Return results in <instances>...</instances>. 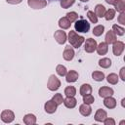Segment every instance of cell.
<instances>
[{
	"instance_id": "1",
	"label": "cell",
	"mask_w": 125,
	"mask_h": 125,
	"mask_svg": "<svg viewBox=\"0 0 125 125\" xmlns=\"http://www.w3.org/2000/svg\"><path fill=\"white\" fill-rule=\"evenodd\" d=\"M67 40L69 42V44L73 47V48H79L85 41V38L81 35H78L76 31L74 30H70L68 32V37H67Z\"/></svg>"
},
{
	"instance_id": "2",
	"label": "cell",
	"mask_w": 125,
	"mask_h": 125,
	"mask_svg": "<svg viewBox=\"0 0 125 125\" xmlns=\"http://www.w3.org/2000/svg\"><path fill=\"white\" fill-rule=\"evenodd\" d=\"M74 28H75V31H78L81 33H87L90 29V23L86 20L80 19V20L75 21Z\"/></svg>"
},
{
	"instance_id": "3",
	"label": "cell",
	"mask_w": 125,
	"mask_h": 125,
	"mask_svg": "<svg viewBox=\"0 0 125 125\" xmlns=\"http://www.w3.org/2000/svg\"><path fill=\"white\" fill-rule=\"evenodd\" d=\"M60 86H61L60 79L55 74L50 75V77L48 79V82H47V88L50 91H57L60 88Z\"/></svg>"
},
{
	"instance_id": "4",
	"label": "cell",
	"mask_w": 125,
	"mask_h": 125,
	"mask_svg": "<svg viewBox=\"0 0 125 125\" xmlns=\"http://www.w3.org/2000/svg\"><path fill=\"white\" fill-rule=\"evenodd\" d=\"M85 44H84V50L86 53H94L96 51V48H97V41L93 38H88L86 39V41H84Z\"/></svg>"
},
{
	"instance_id": "5",
	"label": "cell",
	"mask_w": 125,
	"mask_h": 125,
	"mask_svg": "<svg viewBox=\"0 0 125 125\" xmlns=\"http://www.w3.org/2000/svg\"><path fill=\"white\" fill-rule=\"evenodd\" d=\"M0 117L4 123H11L15 119V113L10 109H5L1 112Z\"/></svg>"
},
{
	"instance_id": "6",
	"label": "cell",
	"mask_w": 125,
	"mask_h": 125,
	"mask_svg": "<svg viewBox=\"0 0 125 125\" xmlns=\"http://www.w3.org/2000/svg\"><path fill=\"white\" fill-rule=\"evenodd\" d=\"M27 5L32 9L39 10L47 6V1L46 0H27Z\"/></svg>"
},
{
	"instance_id": "7",
	"label": "cell",
	"mask_w": 125,
	"mask_h": 125,
	"mask_svg": "<svg viewBox=\"0 0 125 125\" xmlns=\"http://www.w3.org/2000/svg\"><path fill=\"white\" fill-rule=\"evenodd\" d=\"M124 48H125V44L122 42V41H115L113 43V46H112V52H113V55L114 56H120L123 51H124Z\"/></svg>"
},
{
	"instance_id": "8",
	"label": "cell",
	"mask_w": 125,
	"mask_h": 125,
	"mask_svg": "<svg viewBox=\"0 0 125 125\" xmlns=\"http://www.w3.org/2000/svg\"><path fill=\"white\" fill-rule=\"evenodd\" d=\"M74 56H75V52H74L73 48L70 47V45L65 46V48H64V50H63V53H62V58H63V60H65V61H67V62H70V61L73 60Z\"/></svg>"
},
{
	"instance_id": "9",
	"label": "cell",
	"mask_w": 125,
	"mask_h": 125,
	"mask_svg": "<svg viewBox=\"0 0 125 125\" xmlns=\"http://www.w3.org/2000/svg\"><path fill=\"white\" fill-rule=\"evenodd\" d=\"M54 38H55V40H56L59 44L62 45V44H64V43L66 42V40H67V35H66V33H65L64 31H62V30H57V31H55V33H54Z\"/></svg>"
},
{
	"instance_id": "10",
	"label": "cell",
	"mask_w": 125,
	"mask_h": 125,
	"mask_svg": "<svg viewBox=\"0 0 125 125\" xmlns=\"http://www.w3.org/2000/svg\"><path fill=\"white\" fill-rule=\"evenodd\" d=\"M57 107H58V105L55 104V102H54L53 100L47 101V102L45 103V104H44V109H45V111H46L47 113H49V114L55 113L56 110H57Z\"/></svg>"
},
{
	"instance_id": "11",
	"label": "cell",
	"mask_w": 125,
	"mask_h": 125,
	"mask_svg": "<svg viewBox=\"0 0 125 125\" xmlns=\"http://www.w3.org/2000/svg\"><path fill=\"white\" fill-rule=\"evenodd\" d=\"M114 94V91L112 88L110 87H106V86H104V87H101L99 89V96L101 98H106V97H109V96H112Z\"/></svg>"
},
{
	"instance_id": "12",
	"label": "cell",
	"mask_w": 125,
	"mask_h": 125,
	"mask_svg": "<svg viewBox=\"0 0 125 125\" xmlns=\"http://www.w3.org/2000/svg\"><path fill=\"white\" fill-rule=\"evenodd\" d=\"M78 77H79V74L75 70H69L65 74V80H66L67 83H73V82H75L78 79Z\"/></svg>"
},
{
	"instance_id": "13",
	"label": "cell",
	"mask_w": 125,
	"mask_h": 125,
	"mask_svg": "<svg viewBox=\"0 0 125 125\" xmlns=\"http://www.w3.org/2000/svg\"><path fill=\"white\" fill-rule=\"evenodd\" d=\"M104 105L109 109H112L116 106V100L112 97V96H109V97H106V98H104Z\"/></svg>"
},
{
	"instance_id": "14",
	"label": "cell",
	"mask_w": 125,
	"mask_h": 125,
	"mask_svg": "<svg viewBox=\"0 0 125 125\" xmlns=\"http://www.w3.org/2000/svg\"><path fill=\"white\" fill-rule=\"evenodd\" d=\"M79 112L81 115L83 116H89L92 113V107L90 106V104H82L79 106Z\"/></svg>"
},
{
	"instance_id": "15",
	"label": "cell",
	"mask_w": 125,
	"mask_h": 125,
	"mask_svg": "<svg viewBox=\"0 0 125 125\" xmlns=\"http://www.w3.org/2000/svg\"><path fill=\"white\" fill-rule=\"evenodd\" d=\"M62 103L67 108H74L77 104V100L74 97H66L65 99H63Z\"/></svg>"
},
{
	"instance_id": "16",
	"label": "cell",
	"mask_w": 125,
	"mask_h": 125,
	"mask_svg": "<svg viewBox=\"0 0 125 125\" xmlns=\"http://www.w3.org/2000/svg\"><path fill=\"white\" fill-rule=\"evenodd\" d=\"M106 117H107L106 111L104 110V109H102V108H99V109L96 111L95 116H94V118H95V120H96L97 122H103Z\"/></svg>"
},
{
	"instance_id": "17",
	"label": "cell",
	"mask_w": 125,
	"mask_h": 125,
	"mask_svg": "<svg viewBox=\"0 0 125 125\" xmlns=\"http://www.w3.org/2000/svg\"><path fill=\"white\" fill-rule=\"evenodd\" d=\"M117 40V37H116V34L112 31V30H108L105 34V37H104V42L109 45V44H113L115 41Z\"/></svg>"
},
{
	"instance_id": "18",
	"label": "cell",
	"mask_w": 125,
	"mask_h": 125,
	"mask_svg": "<svg viewBox=\"0 0 125 125\" xmlns=\"http://www.w3.org/2000/svg\"><path fill=\"white\" fill-rule=\"evenodd\" d=\"M96 51H97L98 55L104 56V55H105V54L107 53V51H108V45H107L105 42H101L99 45H97Z\"/></svg>"
},
{
	"instance_id": "19",
	"label": "cell",
	"mask_w": 125,
	"mask_h": 125,
	"mask_svg": "<svg viewBox=\"0 0 125 125\" xmlns=\"http://www.w3.org/2000/svg\"><path fill=\"white\" fill-rule=\"evenodd\" d=\"M22 121L26 125H34L36 123V116L32 113H27L23 116Z\"/></svg>"
},
{
	"instance_id": "20",
	"label": "cell",
	"mask_w": 125,
	"mask_h": 125,
	"mask_svg": "<svg viewBox=\"0 0 125 125\" xmlns=\"http://www.w3.org/2000/svg\"><path fill=\"white\" fill-rule=\"evenodd\" d=\"M105 7L102 4H97L96 7H95V15L98 17V18H104V13H105Z\"/></svg>"
},
{
	"instance_id": "21",
	"label": "cell",
	"mask_w": 125,
	"mask_h": 125,
	"mask_svg": "<svg viewBox=\"0 0 125 125\" xmlns=\"http://www.w3.org/2000/svg\"><path fill=\"white\" fill-rule=\"evenodd\" d=\"M71 25V22L65 18V17H62L59 20V26L62 28V29H68Z\"/></svg>"
},
{
	"instance_id": "22",
	"label": "cell",
	"mask_w": 125,
	"mask_h": 125,
	"mask_svg": "<svg viewBox=\"0 0 125 125\" xmlns=\"http://www.w3.org/2000/svg\"><path fill=\"white\" fill-rule=\"evenodd\" d=\"M79 93L81 96H84V95H87V94H91L92 93V86L90 84H82L81 87H80V90H79Z\"/></svg>"
},
{
	"instance_id": "23",
	"label": "cell",
	"mask_w": 125,
	"mask_h": 125,
	"mask_svg": "<svg viewBox=\"0 0 125 125\" xmlns=\"http://www.w3.org/2000/svg\"><path fill=\"white\" fill-rule=\"evenodd\" d=\"M99 65L103 68H109L111 66V60L108 58H102L99 61Z\"/></svg>"
},
{
	"instance_id": "24",
	"label": "cell",
	"mask_w": 125,
	"mask_h": 125,
	"mask_svg": "<svg viewBox=\"0 0 125 125\" xmlns=\"http://www.w3.org/2000/svg\"><path fill=\"white\" fill-rule=\"evenodd\" d=\"M92 78L97 82H101L104 79V73L102 71H98V70L93 71L92 72Z\"/></svg>"
},
{
	"instance_id": "25",
	"label": "cell",
	"mask_w": 125,
	"mask_h": 125,
	"mask_svg": "<svg viewBox=\"0 0 125 125\" xmlns=\"http://www.w3.org/2000/svg\"><path fill=\"white\" fill-rule=\"evenodd\" d=\"M118 78L119 76L116 73H109L106 77V81L111 85H115L118 83Z\"/></svg>"
},
{
	"instance_id": "26",
	"label": "cell",
	"mask_w": 125,
	"mask_h": 125,
	"mask_svg": "<svg viewBox=\"0 0 125 125\" xmlns=\"http://www.w3.org/2000/svg\"><path fill=\"white\" fill-rule=\"evenodd\" d=\"M113 5H114V8H115V11H117L119 13H122V12L125 11L124 0H116V2Z\"/></svg>"
},
{
	"instance_id": "27",
	"label": "cell",
	"mask_w": 125,
	"mask_h": 125,
	"mask_svg": "<svg viewBox=\"0 0 125 125\" xmlns=\"http://www.w3.org/2000/svg\"><path fill=\"white\" fill-rule=\"evenodd\" d=\"M64 95L66 97H74L76 95V88L74 86H67V87H65Z\"/></svg>"
},
{
	"instance_id": "28",
	"label": "cell",
	"mask_w": 125,
	"mask_h": 125,
	"mask_svg": "<svg viewBox=\"0 0 125 125\" xmlns=\"http://www.w3.org/2000/svg\"><path fill=\"white\" fill-rule=\"evenodd\" d=\"M111 30H112L116 35H119V36H122V35H124V33H125L124 27H122V26H120V25H118V24H113Z\"/></svg>"
},
{
	"instance_id": "29",
	"label": "cell",
	"mask_w": 125,
	"mask_h": 125,
	"mask_svg": "<svg viewBox=\"0 0 125 125\" xmlns=\"http://www.w3.org/2000/svg\"><path fill=\"white\" fill-rule=\"evenodd\" d=\"M104 18L106 21H112L115 18V10L114 9H108V10H106L105 13H104Z\"/></svg>"
},
{
	"instance_id": "30",
	"label": "cell",
	"mask_w": 125,
	"mask_h": 125,
	"mask_svg": "<svg viewBox=\"0 0 125 125\" xmlns=\"http://www.w3.org/2000/svg\"><path fill=\"white\" fill-rule=\"evenodd\" d=\"M104 26L103 24H99V25H97L93 28V34L97 37L101 36L104 33Z\"/></svg>"
},
{
	"instance_id": "31",
	"label": "cell",
	"mask_w": 125,
	"mask_h": 125,
	"mask_svg": "<svg viewBox=\"0 0 125 125\" xmlns=\"http://www.w3.org/2000/svg\"><path fill=\"white\" fill-rule=\"evenodd\" d=\"M65 18L72 23V22H75V21H77V19H78V14H77L76 12H68V13H66Z\"/></svg>"
},
{
	"instance_id": "32",
	"label": "cell",
	"mask_w": 125,
	"mask_h": 125,
	"mask_svg": "<svg viewBox=\"0 0 125 125\" xmlns=\"http://www.w3.org/2000/svg\"><path fill=\"white\" fill-rule=\"evenodd\" d=\"M56 72H57V74L60 75V76H65V74H66V72H67V69H66V67H65L64 65H62V64H58L57 67H56Z\"/></svg>"
},
{
	"instance_id": "33",
	"label": "cell",
	"mask_w": 125,
	"mask_h": 125,
	"mask_svg": "<svg viewBox=\"0 0 125 125\" xmlns=\"http://www.w3.org/2000/svg\"><path fill=\"white\" fill-rule=\"evenodd\" d=\"M75 0H60V5L63 9H67L74 4Z\"/></svg>"
},
{
	"instance_id": "34",
	"label": "cell",
	"mask_w": 125,
	"mask_h": 125,
	"mask_svg": "<svg viewBox=\"0 0 125 125\" xmlns=\"http://www.w3.org/2000/svg\"><path fill=\"white\" fill-rule=\"evenodd\" d=\"M52 100L55 102V104H56L57 105H60V104H62V102H63V98H62V94H60V93H58V94H55V95L53 96Z\"/></svg>"
},
{
	"instance_id": "35",
	"label": "cell",
	"mask_w": 125,
	"mask_h": 125,
	"mask_svg": "<svg viewBox=\"0 0 125 125\" xmlns=\"http://www.w3.org/2000/svg\"><path fill=\"white\" fill-rule=\"evenodd\" d=\"M87 18L89 19V21L92 23H97L98 22V17L95 15V13L93 11H88L87 12Z\"/></svg>"
},
{
	"instance_id": "36",
	"label": "cell",
	"mask_w": 125,
	"mask_h": 125,
	"mask_svg": "<svg viewBox=\"0 0 125 125\" xmlns=\"http://www.w3.org/2000/svg\"><path fill=\"white\" fill-rule=\"evenodd\" d=\"M83 97V102L84 104H92L94 102H95V99L93 97L92 94H87V95H84L82 96Z\"/></svg>"
},
{
	"instance_id": "37",
	"label": "cell",
	"mask_w": 125,
	"mask_h": 125,
	"mask_svg": "<svg viewBox=\"0 0 125 125\" xmlns=\"http://www.w3.org/2000/svg\"><path fill=\"white\" fill-rule=\"evenodd\" d=\"M117 21L121 24H125V12L120 13V15L117 18Z\"/></svg>"
},
{
	"instance_id": "38",
	"label": "cell",
	"mask_w": 125,
	"mask_h": 125,
	"mask_svg": "<svg viewBox=\"0 0 125 125\" xmlns=\"http://www.w3.org/2000/svg\"><path fill=\"white\" fill-rule=\"evenodd\" d=\"M103 122H104V125H115L114 119L113 118H110V117H106Z\"/></svg>"
},
{
	"instance_id": "39",
	"label": "cell",
	"mask_w": 125,
	"mask_h": 125,
	"mask_svg": "<svg viewBox=\"0 0 125 125\" xmlns=\"http://www.w3.org/2000/svg\"><path fill=\"white\" fill-rule=\"evenodd\" d=\"M119 76H120V78H121L122 81H125V67L124 66L121 67V69L119 71Z\"/></svg>"
},
{
	"instance_id": "40",
	"label": "cell",
	"mask_w": 125,
	"mask_h": 125,
	"mask_svg": "<svg viewBox=\"0 0 125 125\" xmlns=\"http://www.w3.org/2000/svg\"><path fill=\"white\" fill-rule=\"evenodd\" d=\"M22 0H6L7 3L9 4H12V5H17V4H20Z\"/></svg>"
},
{
	"instance_id": "41",
	"label": "cell",
	"mask_w": 125,
	"mask_h": 125,
	"mask_svg": "<svg viewBox=\"0 0 125 125\" xmlns=\"http://www.w3.org/2000/svg\"><path fill=\"white\" fill-rule=\"evenodd\" d=\"M105 2H106L107 4H109V5H113V4L116 2V0H105Z\"/></svg>"
},
{
	"instance_id": "42",
	"label": "cell",
	"mask_w": 125,
	"mask_h": 125,
	"mask_svg": "<svg viewBox=\"0 0 125 125\" xmlns=\"http://www.w3.org/2000/svg\"><path fill=\"white\" fill-rule=\"evenodd\" d=\"M124 102H125V99H122V101H121V105L124 107L125 105H124Z\"/></svg>"
},
{
	"instance_id": "43",
	"label": "cell",
	"mask_w": 125,
	"mask_h": 125,
	"mask_svg": "<svg viewBox=\"0 0 125 125\" xmlns=\"http://www.w3.org/2000/svg\"><path fill=\"white\" fill-rule=\"evenodd\" d=\"M80 1H81V2H88L89 0H80Z\"/></svg>"
}]
</instances>
